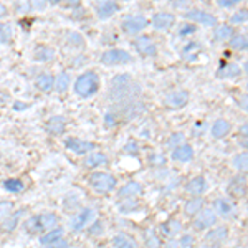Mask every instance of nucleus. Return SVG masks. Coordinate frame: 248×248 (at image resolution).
I'll list each match as a JSON object with an SVG mask.
<instances>
[{"label":"nucleus","mask_w":248,"mask_h":248,"mask_svg":"<svg viewBox=\"0 0 248 248\" xmlns=\"http://www.w3.org/2000/svg\"><path fill=\"white\" fill-rule=\"evenodd\" d=\"M172 159L177 162H189L194 159V147L190 144H181L172 149Z\"/></svg>","instance_id":"4468645a"},{"label":"nucleus","mask_w":248,"mask_h":248,"mask_svg":"<svg viewBox=\"0 0 248 248\" xmlns=\"http://www.w3.org/2000/svg\"><path fill=\"white\" fill-rule=\"evenodd\" d=\"M144 238H146L147 248H161V238H159V235L154 230H147L144 233Z\"/></svg>","instance_id":"c9c22d12"},{"label":"nucleus","mask_w":248,"mask_h":248,"mask_svg":"<svg viewBox=\"0 0 248 248\" xmlns=\"http://www.w3.org/2000/svg\"><path fill=\"white\" fill-rule=\"evenodd\" d=\"M99 77L94 71H85L83 75H79L78 79L75 81V93H77L79 98L86 99L90 96H93L98 93L99 90Z\"/></svg>","instance_id":"f03ea898"},{"label":"nucleus","mask_w":248,"mask_h":248,"mask_svg":"<svg viewBox=\"0 0 248 248\" xmlns=\"http://www.w3.org/2000/svg\"><path fill=\"white\" fill-rule=\"evenodd\" d=\"M23 214H25V210H17L14 215H9V217H5V218L2 220V229L5 230V232L15 230V229H17V225H18V222H20V218H22Z\"/></svg>","instance_id":"393cba45"},{"label":"nucleus","mask_w":248,"mask_h":248,"mask_svg":"<svg viewBox=\"0 0 248 248\" xmlns=\"http://www.w3.org/2000/svg\"><path fill=\"white\" fill-rule=\"evenodd\" d=\"M31 3H33V7L37 10H45V7H46L45 0H31Z\"/></svg>","instance_id":"09e8293b"},{"label":"nucleus","mask_w":248,"mask_h":248,"mask_svg":"<svg viewBox=\"0 0 248 248\" xmlns=\"http://www.w3.org/2000/svg\"><path fill=\"white\" fill-rule=\"evenodd\" d=\"M174 20L175 17L172 14H169V12H159V14H155L153 17V25H154V29H157V30H166L174 23Z\"/></svg>","instance_id":"a211bd4d"},{"label":"nucleus","mask_w":248,"mask_h":248,"mask_svg":"<svg viewBox=\"0 0 248 248\" xmlns=\"http://www.w3.org/2000/svg\"><path fill=\"white\" fill-rule=\"evenodd\" d=\"M53 86H55V79H53V77H50V75H40L37 78V88L40 91H43V93L51 91Z\"/></svg>","instance_id":"c85d7f7f"},{"label":"nucleus","mask_w":248,"mask_h":248,"mask_svg":"<svg viewBox=\"0 0 248 248\" xmlns=\"http://www.w3.org/2000/svg\"><path fill=\"white\" fill-rule=\"evenodd\" d=\"M243 71H245V73L248 75V62L245 63V65H243Z\"/></svg>","instance_id":"5fc2aeb1"},{"label":"nucleus","mask_w":248,"mask_h":248,"mask_svg":"<svg viewBox=\"0 0 248 248\" xmlns=\"http://www.w3.org/2000/svg\"><path fill=\"white\" fill-rule=\"evenodd\" d=\"M14 37V27L10 23H0V43H9Z\"/></svg>","instance_id":"f704fd0d"},{"label":"nucleus","mask_w":248,"mask_h":248,"mask_svg":"<svg viewBox=\"0 0 248 248\" xmlns=\"http://www.w3.org/2000/svg\"><path fill=\"white\" fill-rule=\"evenodd\" d=\"M116 12H118V3L114 0H101L98 3V7H96V14H98V17L101 20L113 17Z\"/></svg>","instance_id":"2eb2a0df"},{"label":"nucleus","mask_w":248,"mask_h":248,"mask_svg":"<svg viewBox=\"0 0 248 248\" xmlns=\"http://www.w3.org/2000/svg\"><path fill=\"white\" fill-rule=\"evenodd\" d=\"M113 247L114 248H139L138 243H136V240L131 237V235L124 233V232H121V233H118V235H114Z\"/></svg>","instance_id":"4be33fe9"},{"label":"nucleus","mask_w":248,"mask_h":248,"mask_svg":"<svg viewBox=\"0 0 248 248\" xmlns=\"http://www.w3.org/2000/svg\"><path fill=\"white\" fill-rule=\"evenodd\" d=\"M124 151H126V153H138V144L136 142H133V141H129L126 144V147H124Z\"/></svg>","instance_id":"49530a36"},{"label":"nucleus","mask_w":248,"mask_h":248,"mask_svg":"<svg viewBox=\"0 0 248 248\" xmlns=\"http://www.w3.org/2000/svg\"><path fill=\"white\" fill-rule=\"evenodd\" d=\"M203 203L205 202H203L202 197H194V199H190L189 202H186L184 212H186V215H189V217H195V215L203 209Z\"/></svg>","instance_id":"b1692460"},{"label":"nucleus","mask_w":248,"mask_h":248,"mask_svg":"<svg viewBox=\"0 0 248 248\" xmlns=\"http://www.w3.org/2000/svg\"><path fill=\"white\" fill-rule=\"evenodd\" d=\"M164 248H181V247H179V242H174V240H172V242L166 243V247Z\"/></svg>","instance_id":"603ef678"},{"label":"nucleus","mask_w":248,"mask_h":248,"mask_svg":"<svg viewBox=\"0 0 248 248\" xmlns=\"http://www.w3.org/2000/svg\"><path fill=\"white\" fill-rule=\"evenodd\" d=\"M66 129V119L63 116H53L46 121V131L50 134H63Z\"/></svg>","instance_id":"f3484780"},{"label":"nucleus","mask_w":248,"mask_h":248,"mask_svg":"<svg viewBox=\"0 0 248 248\" xmlns=\"http://www.w3.org/2000/svg\"><path fill=\"white\" fill-rule=\"evenodd\" d=\"M230 129H232V126H230V123L227 121V119H217L214 124H212V136L214 138H225L227 134L230 133Z\"/></svg>","instance_id":"5701e85b"},{"label":"nucleus","mask_w":248,"mask_h":248,"mask_svg":"<svg viewBox=\"0 0 248 248\" xmlns=\"http://www.w3.org/2000/svg\"><path fill=\"white\" fill-rule=\"evenodd\" d=\"M23 108H27V105H20V103L15 105V109H23Z\"/></svg>","instance_id":"864d4df0"},{"label":"nucleus","mask_w":248,"mask_h":248,"mask_svg":"<svg viewBox=\"0 0 248 248\" xmlns=\"http://www.w3.org/2000/svg\"><path fill=\"white\" fill-rule=\"evenodd\" d=\"M90 186L96 194H109L116 189V177L108 172H93L90 175Z\"/></svg>","instance_id":"7ed1b4c3"},{"label":"nucleus","mask_w":248,"mask_h":248,"mask_svg":"<svg viewBox=\"0 0 248 248\" xmlns=\"http://www.w3.org/2000/svg\"><path fill=\"white\" fill-rule=\"evenodd\" d=\"M33 58L37 60V62H50V60L55 58V50L46 45H42V46L35 48Z\"/></svg>","instance_id":"a878e982"},{"label":"nucleus","mask_w":248,"mask_h":248,"mask_svg":"<svg viewBox=\"0 0 248 248\" xmlns=\"http://www.w3.org/2000/svg\"><path fill=\"white\" fill-rule=\"evenodd\" d=\"M242 0H217V5L218 7H223V9H229V7H233L240 3Z\"/></svg>","instance_id":"37998d69"},{"label":"nucleus","mask_w":248,"mask_h":248,"mask_svg":"<svg viewBox=\"0 0 248 248\" xmlns=\"http://www.w3.org/2000/svg\"><path fill=\"white\" fill-rule=\"evenodd\" d=\"M217 223V214L212 209H202L194 217V229L197 230H209Z\"/></svg>","instance_id":"39448f33"},{"label":"nucleus","mask_w":248,"mask_h":248,"mask_svg":"<svg viewBox=\"0 0 248 248\" xmlns=\"http://www.w3.org/2000/svg\"><path fill=\"white\" fill-rule=\"evenodd\" d=\"M227 237H229L227 227H217V229L210 230L209 233L205 235V240L210 243V245H218V243H222Z\"/></svg>","instance_id":"412c9836"},{"label":"nucleus","mask_w":248,"mask_h":248,"mask_svg":"<svg viewBox=\"0 0 248 248\" xmlns=\"http://www.w3.org/2000/svg\"><path fill=\"white\" fill-rule=\"evenodd\" d=\"M181 144H184V134L182 133H175V134H172L170 138H169V141H167V146L169 147H177V146H181Z\"/></svg>","instance_id":"a19ab883"},{"label":"nucleus","mask_w":248,"mask_h":248,"mask_svg":"<svg viewBox=\"0 0 248 248\" xmlns=\"http://www.w3.org/2000/svg\"><path fill=\"white\" fill-rule=\"evenodd\" d=\"M214 210H215V214L220 215L222 218H232L235 215L233 203L230 201H227V199H222V197L214 202Z\"/></svg>","instance_id":"f8f14e48"},{"label":"nucleus","mask_w":248,"mask_h":248,"mask_svg":"<svg viewBox=\"0 0 248 248\" xmlns=\"http://www.w3.org/2000/svg\"><path fill=\"white\" fill-rule=\"evenodd\" d=\"M68 88H70V75H68L66 71H63V73H60L57 79H55V90H57L58 93H65V91H68Z\"/></svg>","instance_id":"c756f323"},{"label":"nucleus","mask_w":248,"mask_h":248,"mask_svg":"<svg viewBox=\"0 0 248 248\" xmlns=\"http://www.w3.org/2000/svg\"><path fill=\"white\" fill-rule=\"evenodd\" d=\"M166 105L169 108H182L187 105V101H189V93L184 90H177V91H172L170 94L166 96Z\"/></svg>","instance_id":"ddd939ff"},{"label":"nucleus","mask_w":248,"mask_h":248,"mask_svg":"<svg viewBox=\"0 0 248 248\" xmlns=\"http://www.w3.org/2000/svg\"><path fill=\"white\" fill-rule=\"evenodd\" d=\"M205 190H207V181L202 175L192 177L190 181L186 184V192L189 195H192V197H201Z\"/></svg>","instance_id":"9b49d317"},{"label":"nucleus","mask_w":248,"mask_h":248,"mask_svg":"<svg viewBox=\"0 0 248 248\" xmlns=\"http://www.w3.org/2000/svg\"><path fill=\"white\" fill-rule=\"evenodd\" d=\"M3 187H5V190L9 192H14V194H20V192L23 190V182L20 181V179H9V181L3 182Z\"/></svg>","instance_id":"e433bc0d"},{"label":"nucleus","mask_w":248,"mask_h":248,"mask_svg":"<svg viewBox=\"0 0 248 248\" xmlns=\"http://www.w3.org/2000/svg\"><path fill=\"white\" fill-rule=\"evenodd\" d=\"M109 162V159H108L106 154L103 153H90L85 157V161H83V164H85V167H90V169H94V167H99V166H105V164Z\"/></svg>","instance_id":"aec40b11"},{"label":"nucleus","mask_w":248,"mask_h":248,"mask_svg":"<svg viewBox=\"0 0 248 248\" xmlns=\"http://www.w3.org/2000/svg\"><path fill=\"white\" fill-rule=\"evenodd\" d=\"M96 220V210L94 209H83L79 214H77L71 220V230L75 232H81L83 229H86L90 223H93Z\"/></svg>","instance_id":"423d86ee"},{"label":"nucleus","mask_w":248,"mask_h":248,"mask_svg":"<svg viewBox=\"0 0 248 248\" xmlns=\"http://www.w3.org/2000/svg\"><path fill=\"white\" fill-rule=\"evenodd\" d=\"M141 194H142V184L131 181L118 192V197L119 199H133V197H138V195H141Z\"/></svg>","instance_id":"dca6fc26"},{"label":"nucleus","mask_w":248,"mask_h":248,"mask_svg":"<svg viewBox=\"0 0 248 248\" xmlns=\"http://www.w3.org/2000/svg\"><path fill=\"white\" fill-rule=\"evenodd\" d=\"M232 35H233V29L230 25H220L214 31V38L218 42H225V40L232 38Z\"/></svg>","instance_id":"7c9ffc66"},{"label":"nucleus","mask_w":248,"mask_h":248,"mask_svg":"<svg viewBox=\"0 0 248 248\" xmlns=\"http://www.w3.org/2000/svg\"><path fill=\"white\" fill-rule=\"evenodd\" d=\"M248 20V10H238V12H235L233 15H232V18H230V22L232 23H235V25H240V23H245Z\"/></svg>","instance_id":"58836bf2"},{"label":"nucleus","mask_w":248,"mask_h":248,"mask_svg":"<svg viewBox=\"0 0 248 248\" xmlns=\"http://www.w3.org/2000/svg\"><path fill=\"white\" fill-rule=\"evenodd\" d=\"M186 18L192 20V22H197V23H202V25H207V27H214L217 23V18L214 17L209 12H203V10H189L186 12Z\"/></svg>","instance_id":"9d476101"},{"label":"nucleus","mask_w":248,"mask_h":248,"mask_svg":"<svg viewBox=\"0 0 248 248\" xmlns=\"http://www.w3.org/2000/svg\"><path fill=\"white\" fill-rule=\"evenodd\" d=\"M233 167L240 172H248V153H240L233 157Z\"/></svg>","instance_id":"2f4dec72"},{"label":"nucleus","mask_w":248,"mask_h":248,"mask_svg":"<svg viewBox=\"0 0 248 248\" xmlns=\"http://www.w3.org/2000/svg\"><path fill=\"white\" fill-rule=\"evenodd\" d=\"M230 46L238 51H247L248 50V35H238V37H233L230 40Z\"/></svg>","instance_id":"473e14b6"},{"label":"nucleus","mask_w":248,"mask_h":248,"mask_svg":"<svg viewBox=\"0 0 248 248\" xmlns=\"http://www.w3.org/2000/svg\"><path fill=\"white\" fill-rule=\"evenodd\" d=\"M63 233H65V232H63L62 227H57V229L46 232V233L40 238V243H42V245H50V243H55V242H58V240L63 238Z\"/></svg>","instance_id":"cd10ccee"},{"label":"nucleus","mask_w":248,"mask_h":248,"mask_svg":"<svg viewBox=\"0 0 248 248\" xmlns=\"http://www.w3.org/2000/svg\"><path fill=\"white\" fill-rule=\"evenodd\" d=\"M195 30H197L195 25H184V27H181V30H179V35H181V37H184V35H190V33H194Z\"/></svg>","instance_id":"c03bdc74"},{"label":"nucleus","mask_w":248,"mask_h":248,"mask_svg":"<svg viewBox=\"0 0 248 248\" xmlns=\"http://www.w3.org/2000/svg\"><path fill=\"white\" fill-rule=\"evenodd\" d=\"M51 2H53V3H58V2H60V0H51Z\"/></svg>","instance_id":"6e6d98bb"},{"label":"nucleus","mask_w":248,"mask_h":248,"mask_svg":"<svg viewBox=\"0 0 248 248\" xmlns=\"http://www.w3.org/2000/svg\"><path fill=\"white\" fill-rule=\"evenodd\" d=\"M68 43H71L73 46H77V48H81L83 45H85V40H83V37L79 33H77V31H71V33H68Z\"/></svg>","instance_id":"4c0bfd02"},{"label":"nucleus","mask_w":248,"mask_h":248,"mask_svg":"<svg viewBox=\"0 0 248 248\" xmlns=\"http://www.w3.org/2000/svg\"><path fill=\"white\" fill-rule=\"evenodd\" d=\"M247 90H248V85H247Z\"/></svg>","instance_id":"4d7b16f0"},{"label":"nucleus","mask_w":248,"mask_h":248,"mask_svg":"<svg viewBox=\"0 0 248 248\" xmlns=\"http://www.w3.org/2000/svg\"><path fill=\"white\" fill-rule=\"evenodd\" d=\"M238 133L242 134L243 138H245L247 141H248V123H247V124H243V126L240 127V129H238Z\"/></svg>","instance_id":"8fccbe9b"},{"label":"nucleus","mask_w":248,"mask_h":248,"mask_svg":"<svg viewBox=\"0 0 248 248\" xmlns=\"http://www.w3.org/2000/svg\"><path fill=\"white\" fill-rule=\"evenodd\" d=\"M237 103H238V106L242 108L243 111H247V113H248V96H242Z\"/></svg>","instance_id":"de8ad7c7"},{"label":"nucleus","mask_w":248,"mask_h":248,"mask_svg":"<svg viewBox=\"0 0 248 248\" xmlns=\"http://www.w3.org/2000/svg\"><path fill=\"white\" fill-rule=\"evenodd\" d=\"M247 192V181L245 177L238 175V177H233L229 184V194L233 195V197H243Z\"/></svg>","instance_id":"6ab92c4d"},{"label":"nucleus","mask_w":248,"mask_h":248,"mask_svg":"<svg viewBox=\"0 0 248 248\" xmlns=\"http://www.w3.org/2000/svg\"><path fill=\"white\" fill-rule=\"evenodd\" d=\"M58 227V215L57 214H40L27 218L25 230L29 233H43L50 232Z\"/></svg>","instance_id":"f257e3e1"},{"label":"nucleus","mask_w":248,"mask_h":248,"mask_svg":"<svg viewBox=\"0 0 248 248\" xmlns=\"http://www.w3.org/2000/svg\"><path fill=\"white\" fill-rule=\"evenodd\" d=\"M131 57L129 51L126 50H108L105 53L101 55V63L103 65H108V66H114V65H126V63H131Z\"/></svg>","instance_id":"20e7f679"},{"label":"nucleus","mask_w":248,"mask_h":248,"mask_svg":"<svg viewBox=\"0 0 248 248\" xmlns=\"http://www.w3.org/2000/svg\"><path fill=\"white\" fill-rule=\"evenodd\" d=\"M65 146H66V149H70L71 153H75V154L93 153L94 147H96L93 142L83 141V139H78V138H68L65 141Z\"/></svg>","instance_id":"6e6552de"},{"label":"nucleus","mask_w":248,"mask_h":248,"mask_svg":"<svg viewBox=\"0 0 248 248\" xmlns=\"http://www.w3.org/2000/svg\"><path fill=\"white\" fill-rule=\"evenodd\" d=\"M161 230H162L164 235H167V237H175V235L182 230V225H181V222H179V220L170 218V220H167L166 223H162Z\"/></svg>","instance_id":"bb28decb"},{"label":"nucleus","mask_w":248,"mask_h":248,"mask_svg":"<svg viewBox=\"0 0 248 248\" xmlns=\"http://www.w3.org/2000/svg\"><path fill=\"white\" fill-rule=\"evenodd\" d=\"M240 68L237 65H233V63H230V65H227L225 68H220L218 71V77L220 78H235L240 75Z\"/></svg>","instance_id":"72a5a7b5"},{"label":"nucleus","mask_w":248,"mask_h":248,"mask_svg":"<svg viewBox=\"0 0 248 248\" xmlns=\"http://www.w3.org/2000/svg\"><path fill=\"white\" fill-rule=\"evenodd\" d=\"M134 46L142 57H155L157 55V46L149 37H139L136 38Z\"/></svg>","instance_id":"1a4fd4ad"},{"label":"nucleus","mask_w":248,"mask_h":248,"mask_svg":"<svg viewBox=\"0 0 248 248\" xmlns=\"http://www.w3.org/2000/svg\"><path fill=\"white\" fill-rule=\"evenodd\" d=\"M7 14H9V10H7V7L3 5V3H0V18L5 17Z\"/></svg>","instance_id":"3c124183"},{"label":"nucleus","mask_w":248,"mask_h":248,"mask_svg":"<svg viewBox=\"0 0 248 248\" xmlns=\"http://www.w3.org/2000/svg\"><path fill=\"white\" fill-rule=\"evenodd\" d=\"M43 248H68V242H65V240L62 238L55 243H50V245H43Z\"/></svg>","instance_id":"a18cd8bd"},{"label":"nucleus","mask_w":248,"mask_h":248,"mask_svg":"<svg viewBox=\"0 0 248 248\" xmlns=\"http://www.w3.org/2000/svg\"><path fill=\"white\" fill-rule=\"evenodd\" d=\"M194 237L192 235H184V237L179 240V247L181 248H190L192 245H194Z\"/></svg>","instance_id":"79ce46f5"},{"label":"nucleus","mask_w":248,"mask_h":248,"mask_svg":"<svg viewBox=\"0 0 248 248\" xmlns=\"http://www.w3.org/2000/svg\"><path fill=\"white\" fill-rule=\"evenodd\" d=\"M14 210V203L9 202V201H3L0 202V220H3L5 217H9Z\"/></svg>","instance_id":"ea45409f"},{"label":"nucleus","mask_w":248,"mask_h":248,"mask_svg":"<svg viewBox=\"0 0 248 248\" xmlns=\"http://www.w3.org/2000/svg\"><path fill=\"white\" fill-rule=\"evenodd\" d=\"M123 30L127 35H134L142 31L147 27V20L142 15H134V17H126L123 20Z\"/></svg>","instance_id":"0eeeda50"}]
</instances>
